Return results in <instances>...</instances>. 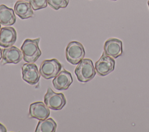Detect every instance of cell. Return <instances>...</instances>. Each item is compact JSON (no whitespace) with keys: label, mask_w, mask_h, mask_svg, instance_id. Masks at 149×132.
<instances>
[{"label":"cell","mask_w":149,"mask_h":132,"mask_svg":"<svg viewBox=\"0 0 149 132\" xmlns=\"http://www.w3.org/2000/svg\"><path fill=\"white\" fill-rule=\"evenodd\" d=\"M23 59V54L20 49L15 46L5 48L2 51L3 63L17 64Z\"/></svg>","instance_id":"11"},{"label":"cell","mask_w":149,"mask_h":132,"mask_svg":"<svg viewBox=\"0 0 149 132\" xmlns=\"http://www.w3.org/2000/svg\"><path fill=\"white\" fill-rule=\"evenodd\" d=\"M44 102L49 109L59 110L66 105V99L62 93H56L49 87L44 95Z\"/></svg>","instance_id":"4"},{"label":"cell","mask_w":149,"mask_h":132,"mask_svg":"<svg viewBox=\"0 0 149 132\" xmlns=\"http://www.w3.org/2000/svg\"><path fill=\"white\" fill-rule=\"evenodd\" d=\"M49 114V108L43 102H36L30 105L29 115L30 117L38 120H42L48 118Z\"/></svg>","instance_id":"10"},{"label":"cell","mask_w":149,"mask_h":132,"mask_svg":"<svg viewBox=\"0 0 149 132\" xmlns=\"http://www.w3.org/2000/svg\"><path fill=\"white\" fill-rule=\"evenodd\" d=\"M28 1L33 10H37L45 8L47 6V1L48 0H26Z\"/></svg>","instance_id":"17"},{"label":"cell","mask_w":149,"mask_h":132,"mask_svg":"<svg viewBox=\"0 0 149 132\" xmlns=\"http://www.w3.org/2000/svg\"><path fill=\"white\" fill-rule=\"evenodd\" d=\"M77 80L81 83H87L92 80L96 74V70L90 59L86 58L78 64L74 70Z\"/></svg>","instance_id":"2"},{"label":"cell","mask_w":149,"mask_h":132,"mask_svg":"<svg viewBox=\"0 0 149 132\" xmlns=\"http://www.w3.org/2000/svg\"><path fill=\"white\" fill-rule=\"evenodd\" d=\"M73 83V78L71 73L63 69L54 78L52 85L55 89L62 91L66 90Z\"/></svg>","instance_id":"8"},{"label":"cell","mask_w":149,"mask_h":132,"mask_svg":"<svg viewBox=\"0 0 149 132\" xmlns=\"http://www.w3.org/2000/svg\"><path fill=\"white\" fill-rule=\"evenodd\" d=\"M115 61L113 58L106 55L104 52L95 63V69L97 73L100 76H105L113 71Z\"/></svg>","instance_id":"6"},{"label":"cell","mask_w":149,"mask_h":132,"mask_svg":"<svg viewBox=\"0 0 149 132\" xmlns=\"http://www.w3.org/2000/svg\"><path fill=\"white\" fill-rule=\"evenodd\" d=\"M111 1H117V0H111Z\"/></svg>","instance_id":"22"},{"label":"cell","mask_w":149,"mask_h":132,"mask_svg":"<svg viewBox=\"0 0 149 132\" xmlns=\"http://www.w3.org/2000/svg\"><path fill=\"white\" fill-rule=\"evenodd\" d=\"M40 38L26 39L20 50L23 54V60L27 63H34L41 55V51L39 48V42Z\"/></svg>","instance_id":"1"},{"label":"cell","mask_w":149,"mask_h":132,"mask_svg":"<svg viewBox=\"0 0 149 132\" xmlns=\"http://www.w3.org/2000/svg\"><path fill=\"white\" fill-rule=\"evenodd\" d=\"M57 124L54 120L51 117L47 118L45 120H39L36 132H55L56 131Z\"/></svg>","instance_id":"15"},{"label":"cell","mask_w":149,"mask_h":132,"mask_svg":"<svg viewBox=\"0 0 149 132\" xmlns=\"http://www.w3.org/2000/svg\"><path fill=\"white\" fill-rule=\"evenodd\" d=\"M14 12L21 19H26L34 15L33 8L27 1L19 0L14 5Z\"/></svg>","instance_id":"13"},{"label":"cell","mask_w":149,"mask_h":132,"mask_svg":"<svg viewBox=\"0 0 149 132\" xmlns=\"http://www.w3.org/2000/svg\"><path fill=\"white\" fill-rule=\"evenodd\" d=\"M2 49L0 48V60H1V59H2Z\"/></svg>","instance_id":"19"},{"label":"cell","mask_w":149,"mask_h":132,"mask_svg":"<svg viewBox=\"0 0 149 132\" xmlns=\"http://www.w3.org/2000/svg\"><path fill=\"white\" fill-rule=\"evenodd\" d=\"M47 2L51 8L55 10H58L60 8L67 7L69 0H48Z\"/></svg>","instance_id":"16"},{"label":"cell","mask_w":149,"mask_h":132,"mask_svg":"<svg viewBox=\"0 0 149 132\" xmlns=\"http://www.w3.org/2000/svg\"><path fill=\"white\" fill-rule=\"evenodd\" d=\"M148 7H149V1H148Z\"/></svg>","instance_id":"20"},{"label":"cell","mask_w":149,"mask_h":132,"mask_svg":"<svg viewBox=\"0 0 149 132\" xmlns=\"http://www.w3.org/2000/svg\"><path fill=\"white\" fill-rule=\"evenodd\" d=\"M17 40V33L12 27H3L0 30V46L8 48L12 46Z\"/></svg>","instance_id":"12"},{"label":"cell","mask_w":149,"mask_h":132,"mask_svg":"<svg viewBox=\"0 0 149 132\" xmlns=\"http://www.w3.org/2000/svg\"><path fill=\"white\" fill-rule=\"evenodd\" d=\"M16 21V17L14 10L6 5L2 4L0 5V24L9 26L14 24Z\"/></svg>","instance_id":"14"},{"label":"cell","mask_w":149,"mask_h":132,"mask_svg":"<svg viewBox=\"0 0 149 132\" xmlns=\"http://www.w3.org/2000/svg\"><path fill=\"white\" fill-rule=\"evenodd\" d=\"M7 130L6 129V127L2 124L0 123V132H6Z\"/></svg>","instance_id":"18"},{"label":"cell","mask_w":149,"mask_h":132,"mask_svg":"<svg viewBox=\"0 0 149 132\" xmlns=\"http://www.w3.org/2000/svg\"><path fill=\"white\" fill-rule=\"evenodd\" d=\"M62 65L55 58L43 60L40 67L39 72L45 79L54 78L61 70Z\"/></svg>","instance_id":"5"},{"label":"cell","mask_w":149,"mask_h":132,"mask_svg":"<svg viewBox=\"0 0 149 132\" xmlns=\"http://www.w3.org/2000/svg\"><path fill=\"white\" fill-rule=\"evenodd\" d=\"M1 24H0V30H1Z\"/></svg>","instance_id":"21"},{"label":"cell","mask_w":149,"mask_h":132,"mask_svg":"<svg viewBox=\"0 0 149 132\" xmlns=\"http://www.w3.org/2000/svg\"><path fill=\"white\" fill-rule=\"evenodd\" d=\"M66 58L68 62L72 65L79 64L85 56L83 45L79 42H70L66 48Z\"/></svg>","instance_id":"3"},{"label":"cell","mask_w":149,"mask_h":132,"mask_svg":"<svg viewBox=\"0 0 149 132\" xmlns=\"http://www.w3.org/2000/svg\"><path fill=\"white\" fill-rule=\"evenodd\" d=\"M22 79L30 85L37 84L40 80V73L37 66L34 63L23 64L22 67Z\"/></svg>","instance_id":"7"},{"label":"cell","mask_w":149,"mask_h":132,"mask_svg":"<svg viewBox=\"0 0 149 132\" xmlns=\"http://www.w3.org/2000/svg\"><path fill=\"white\" fill-rule=\"evenodd\" d=\"M104 50L106 55L116 59L121 56L123 53L122 42L117 38H109L105 41Z\"/></svg>","instance_id":"9"}]
</instances>
